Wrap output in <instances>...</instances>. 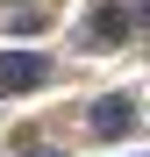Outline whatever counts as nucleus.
I'll list each match as a JSON object with an SVG mask.
<instances>
[{
	"mask_svg": "<svg viewBox=\"0 0 150 157\" xmlns=\"http://www.w3.org/2000/svg\"><path fill=\"white\" fill-rule=\"evenodd\" d=\"M121 29H129V14H114V7H107V14H93V21H86V36H93V43H114Z\"/></svg>",
	"mask_w": 150,
	"mask_h": 157,
	"instance_id": "obj_3",
	"label": "nucleus"
},
{
	"mask_svg": "<svg viewBox=\"0 0 150 157\" xmlns=\"http://www.w3.org/2000/svg\"><path fill=\"white\" fill-rule=\"evenodd\" d=\"M86 128H93V136H129V128H136V107H129V100H100Z\"/></svg>",
	"mask_w": 150,
	"mask_h": 157,
	"instance_id": "obj_2",
	"label": "nucleus"
},
{
	"mask_svg": "<svg viewBox=\"0 0 150 157\" xmlns=\"http://www.w3.org/2000/svg\"><path fill=\"white\" fill-rule=\"evenodd\" d=\"M143 7H150V0H143Z\"/></svg>",
	"mask_w": 150,
	"mask_h": 157,
	"instance_id": "obj_4",
	"label": "nucleus"
},
{
	"mask_svg": "<svg viewBox=\"0 0 150 157\" xmlns=\"http://www.w3.org/2000/svg\"><path fill=\"white\" fill-rule=\"evenodd\" d=\"M43 78H50V57H43V50H0V86H7V93L43 86Z\"/></svg>",
	"mask_w": 150,
	"mask_h": 157,
	"instance_id": "obj_1",
	"label": "nucleus"
}]
</instances>
